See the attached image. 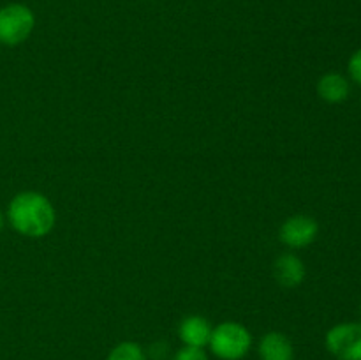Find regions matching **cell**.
<instances>
[{
    "mask_svg": "<svg viewBox=\"0 0 361 360\" xmlns=\"http://www.w3.org/2000/svg\"><path fill=\"white\" fill-rule=\"evenodd\" d=\"M11 226L25 236H44L55 224V210L48 198L39 193H20L11 200L7 210Z\"/></svg>",
    "mask_w": 361,
    "mask_h": 360,
    "instance_id": "cell-1",
    "label": "cell"
},
{
    "mask_svg": "<svg viewBox=\"0 0 361 360\" xmlns=\"http://www.w3.org/2000/svg\"><path fill=\"white\" fill-rule=\"evenodd\" d=\"M208 344H210L212 352L219 359L240 360L250 349L252 337H250L249 330L243 325L228 321V323L219 325L217 328L212 330V337Z\"/></svg>",
    "mask_w": 361,
    "mask_h": 360,
    "instance_id": "cell-2",
    "label": "cell"
},
{
    "mask_svg": "<svg viewBox=\"0 0 361 360\" xmlns=\"http://www.w3.org/2000/svg\"><path fill=\"white\" fill-rule=\"evenodd\" d=\"M35 25V16L25 4H9L0 9V42L16 46L28 39Z\"/></svg>",
    "mask_w": 361,
    "mask_h": 360,
    "instance_id": "cell-3",
    "label": "cell"
},
{
    "mask_svg": "<svg viewBox=\"0 0 361 360\" xmlns=\"http://www.w3.org/2000/svg\"><path fill=\"white\" fill-rule=\"evenodd\" d=\"M326 348L338 360H361V323L335 325L326 334Z\"/></svg>",
    "mask_w": 361,
    "mask_h": 360,
    "instance_id": "cell-4",
    "label": "cell"
},
{
    "mask_svg": "<svg viewBox=\"0 0 361 360\" xmlns=\"http://www.w3.org/2000/svg\"><path fill=\"white\" fill-rule=\"evenodd\" d=\"M319 224L309 215L289 217L281 228V240L289 247H305L316 240Z\"/></svg>",
    "mask_w": 361,
    "mask_h": 360,
    "instance_id": "cell-5",
    "label": "cell"
},
{
    "mask_svg": "<svg viewBox=\"0 0 361 360\" xmlns=\"http://www.w3.org/2000/svg\"><path fill=\"white\" fill-rule=\"evenodd\" d=\"M212 327L207 318L203 316H189L180 325V339L187 346L194 348H203L210 342Z\"/></svg>",
    "mask_w": 361,
    "mask_h": 360,
    "instance_id": "cell-6",
    "label": "cell"
},
{
    "mask_svg": "<svg viewBox=\"0 0 361 360\" xmlns=\"http://www.w3.org/2000/svg\"><path fill=\"white\" fill-rule=\"evenodd\" d=\"M275 277L282 286L295 288L305 279V267L295 254H282L275 261Z\"/></svg>",
    "mask_w": 361,
    "mask_h": 360,
    "instance_id": "cell-7",
    "label": "cell"
},
{
    "mask_svg": "<svg viewBox=\"0 0 361 360\" xmlns=\"http://www.w3.org/2000/svg\"><path fill=\"white\" fill-rule=\"evenodd\" d=\"M261 360H293V344L286 335L270 332L259 342Z\"/></svg>",
    "mask_w": 361,
    "mask_h": 360,
    "instance_id": "cell-8",
    "label": "cell"
},
{
    "mask_svg": "<svg viewBox=\"0 0 361 360\" xmlns=\"http://www.w3.org/2000/svg\"><path fill=\"white\" fill-rule=\"evenodd\" d=\"M317 92L326 102H342L349 95V81L338 73H328L317 83Z\"/></svg>",
    "mask_w": 361,
    "mask_h": 360,
    "instance_id": "cell-9",
    "label": "cell"
},
{
    "mask_svg": "<svg viewBox=\"0 0 361 360\" xmlns=\"http://www.w3.org/2000/svg\"><path fill=\"white\" fill-rule=\"evenodd\" d=\"M108 360H147V356L136 342H122L109 353Z\"/></svg>",
    "mask_w": 361,
    "mask_h": 360,
    "instance_id": "cell-10",
    "label": "cell"
},
{
    "mask_svg": "<svg viewBox=\"0 0 361 360\" xmlns=\"http://www.w3.org/2000/svg\"><path fill=\"white\" fill-rule=\"evenodd\" d=\"M175 360H208L207 353L203 348H194V346H185L176 353Z\"/></svg>",
    "mask_w": 361,
    "mask_h": 360,
    "instance_id": "cell-11",
    "label": "cell"
},
{
    "mask_svg": "<svg viewBox=\"0 0 361 360\" xmlns=\"http://www.w3.org/2000/svg\"><path fill=\"white\" fill-rule=\"evenodd\" d=\"M349 74L356 83L361 85V48L349 59Z\"/></svg>",
    "mask_w": 361,
    "mask_h": 360,
    "instance_id": "cell-12",
    "label": "cell"
},
{
    "mask_svg": "<svg viewBox=\"0 0 361 360\" xmlns=\"http://www.w3.org/2000/svg\"><path fill=\"white\" fill-rule=\"evenodd\" d=\"M2 226H4V217H2V214H0V229H2Z\"/></svg>",
    "mask_w": 361,
    "mask_h": 360,
    "instance_id": "cell-13",
    "label": "cell"
}]
</instances>
